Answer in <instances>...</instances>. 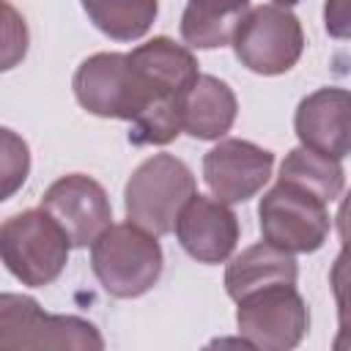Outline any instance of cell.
Here are the masks:
<instances>
[{"label": "cell", "instance_id": "obj_1", "mask_svg": "<svg viewBox=\"0 0 351 351\" xmlns=\"http://www.w3.org/2000/svg\"><path fill=\"white\" fill-rule=\"evenodd\" d=\"M71 88L80 107L99 118L143 123L184 112V96H167L154 88L129 52H96L85 58L74 71Z\"/></svg>", "mask_w": 351, "mask_h": 351}, {"label": "cell", "instance_id": "obj_2", "mask_svg": "<svg viewBox=\"0 0 351 351\" xmlns=\"http://www.w3.org/2000/svg\"><path fill=\"white\" fill-rule=\"evenodd\" d=\"M90 266L101 288L115 299H137L162 277V247L134 222L110 225L90 244Z\"/></svg>", "mask_w": 351, "mask_h": 351}, {"label": "cell", "instance_id": "obj_3", "mask_svg": "<svg viewBox=\"0 0 351 351\" xmlns=\"http://www.w3.org/2000/svg\"><path fill=\"white\" fill-rule=\"evenodd\" d=\"M71 241L66 230L44 211L27 208L8 217L0 228V255L5 269L30 288H44L60 277Z\"/></svg>", "mask_w": 351, "mask_h": 351}, {"label": "cell", "instance_id": "obj_4", "mask_svg": "<svg viewBox=\"0 0 351 351\" xmlns=\"http://www.w3.org/2000/svg\"><path fill=\"white\" fill-rule=\"evenodd\" d=\"M195 195L192 170L173 154H154L126 181L123 208L126 219L154 236L176 230L181 208Z\"/></svg>", "mask_w": 351, "mask_h": 351}, {"label": "cell", "instance_id": "obj_5", "mask_svg": "<svg viewBox=\"0 0 351 351\" xmlns=\"http://www.w3.org/2000/svg\"><path fill=\"white\" fill-rule=\"evenodd\" d=\"M0 348L3 351H41V348H77L101 351L99 329L77 315H52L36 299L22 293L0 296Z\"/></svg>", "mask_w": 351, "mask_h": 351}, {"label": "cell", "instance_id": "obj_6", "mask_svg": "<svg viewBox=\"0 0 351 351\" xmlns=\"http://www.w3.org/2000/svg\"><path fill=\"white\" fill-rule=\"evenodd\" d=\"M230 44L241 66L263 77H277L299 63L304 52V30L293 11L266 3L247 8Z\"/></svg>", "mask_w": 351, "mask_h": 351}, {"label": "cell", "instance_id": "obj_7", "mask_svg": "<svg viewBox=\"0 0 351 351\" xmlns=\"http://www.w3.org/2000/svg\"><path fill=\"white\" fill-rule=\"evenodd\" d=\"M258 219L263 241L277 244L288 252H315L329 236L326 200L315 192L277 181L258 203Z\"/></svg>", "mask_w": 351, "mask_h": 351}, {"label": "cell", "instance_id": "obj_8", "mask_svg": "<svg viewBox=\"0 0 351 351\" xmlns=\"http://www.w3.org/2000/svg\"><path fill=\"white\" fill-rule=\"evenodd\" d=\"M236 304V326L250 348L291 351L310 329V310L296 285H271Z\"/></svg>", "mask_w": 351, "mask_h": 351}, {"label": "cell", "instance_id": "obj_9", "mask_svg": "<svg viewBox=\"0 0 351 351\" xmlns=\"http://www.w3.org/2000/svg\"><path fill=\"white\" fill-rule=\"evenodd\" d=\"M41 208L66 230L71 247L93 244L112 225V206L104 186L85 173H69L49 184Z\"/></svg>", "mask_w": 351, "mask_h": 351}, {"label": "cell", "instance_id": "obj_10", "mask_svg": "<svg viewBox=\"0 0 351 351\" xmlns=\"http://www.w3.org/2000/svg\"><path fill=\"white\" fill-rule=\"evenodd\" d=\"M274 154L250 140H219L203 156V178L214 197L222 203H244L255 197L271 178Z\"/></svg>", "mask_w": 351, "mask_h": 351}, {"label": "cell", "instance_id": "obj_11", "mask_svg": "<svg viewBox=\"0 0 351 351\" xmlns=\"http://www.w3.org/2000/svg\"><path fill=\"white\" fill-rule=\"evenodd\" d=\"M176 239L197 263H222L239 241V217L219 197L192 195L176 219Z\"/></svg>", "mask_w": 351, "mask_h": 351}, {"label": "cell", "instance_id": "obj_12", "mask_svg": "<svg viewBox=\"0 0 351 351\" xmlns=\"http://www.w3.org/2000/svg\"><path fill=\"white\" fill-rule=\"evenodd\" d=\"M293 129L302 145L343 159L351 154V90L318 88L304 96L293 115Z\"/></svg>", "mask_w": 351, "mask_h": 351}, {"label": "cell", "instance_id": "obj_13", "mask_svg": "<svg viewBox=\"0 0 351 351\" xmlns=\"http://www.w3.org/2000/svg\"><path fill=\"white\" fill-rule=\"evenodd\" d=\"M299 277V266L293 252L269 244V241H258L247 250H241L225 269V291L233 302L271 288V285H296Z\"/></svg>", "mask_w": 351, "mask_h": 351}, {"label": "cell", "instance_id": "obj_14", "mask_svg": "<svg viewBox=\"0 0 351 351\" xmlns=\"http://www.w3.org/2000/svg\"><path fill=\"white\" fill-rule=\"evenodd\" d=\"M239 112L233 88L211 74H197L184 96V132L195 140H219Z\"/></svg>", "mask_w": 351, "mask_h": 351}, {"label": "cell", "instance_id": "obj_15", "mask_svg": "<svg viewBox=\"0 0 351 351\" xmlns=\"http://www.w3.org/2000/svg\"><path fill=\"white\" fill-rule=\"evenodd\" d=\"M129 58L145 74V80L167 96H186V90L200 74L195 55L167 36H156L134 47Z\"/></svg>", "mask_w": 351, "mask_h": 351}, {"label": "cell", "instance_id": "obj_16", "mask_svg": "<svg viewBox=\"0 0 351 351\" xmlns=\"http://www.w3.org/2000/svg\"><path fill=\"white\" fill-rule=\"evenodd\" d=\"M250 0H189L181 14V38L195 49H217L233 41Z\"/></svg>", "mask_w": 351, "mask_h": 351}, {"label": "cell", "instance_id": "obj_17", "mask_svg": "<svg viewBox=\"0 0 351 351\" xmlns=\"http://www.w3.org/2000/svg\"><path fill=\"white\" fill-rule=\"evenodd\" d=\"M88 19L107 38L115 41H137L143 38L156 14L159 0H80Z\"/></svg>", "mask_w": 351, "mask_h": 351}, {"label": "cell", "instance_id": "obj_18", "mask_svg": "<svg viewBox=\"0 0 351 351\" xmlns=\"http://www.w3.org/2000/svg\"><path fill=\"white\" fill-rule=\"evenodd\" d=\"M280 181L304 186L310 192H315L321 200L332 203L335 197H340L343 184H346V173L340 159L318 154L307 145L291 148L280 165Z\"/></svg>", "mask_w": 351, "mask_h": 351}, {"label": "cell", "instance_id": "obj_19", "mask_svg": "<svg viewBox=\"0 0 351 351\" xmlns=\"http://www.w3.org/2000/svg\"><path fill=\"white\" fill-rule=\"evenodd\" d=\"M329 285L337 304V337L332 340L335 351H351V244H343L340 255L329 269Z\"/></svg>", "mask_w": 351, "mask_h": 351}, {"label": "cell", "instance_id": "obj_20", "mask_svg": "<svg viewBox=\"0 0 351 351\" xmlns=\"http://www.w3.org/2000/svg\"><path fill=\"white\" fill-rule=\"evenodd\" d=\"M27 167H30L27 145L11 129H3V200L11 197L14 189L25 184Z\"/></svg>", "mask_w": 351, "mask_h": 351}, {"label": "cell", "instance_id": "obj_21", "mask_svg": "<svg viewBox=\"0 0 351 351\" xmlns=\"http://www.w3.org/2000/svg\"><path fill=\"white\" fill-rule=\"evenodd\" d=\"M324 27L332 38H351V0H324Z\"/></svg>", "mask_w": 351, "mask_h": 351}, {"label": "cell", "instance_id": "obj_22", "mask_svg": "<svg viewBox=\"0 0 351 351\" xmlns=\"http://www.w3.org/2000/svg\"><path fill=\"white\" fill-rule=\"evenodd\" d=\"M335 222H337V236H340V241H343V244H351V189L346 192V197H343V203H340V208H337Z\"/></svg>", "mask_w": 351, "mask_h": 351}, {"label": "cell", "instance_id": "obj_23", "mask_svg": "<svg viewBox=\"0 0 351 351\" xmlns=\"http://www.w3.org/2000/svg\"><path fill=\"white\" fill-rule=\"evenodd\" d=\"M274 3H277V5H285V8H291V5H296L299 0H274Z\"/></svg>", "mask_w": 351, "mask_h": 351}]
</instances>
